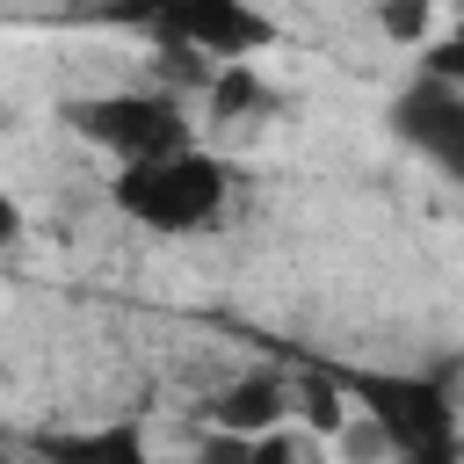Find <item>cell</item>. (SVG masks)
Instances as JSON below:
<instances>
[{
  "label": "cell",
  "instance_id": "cell-7",
  "mask_svg": "<svg viewBox=\"0 0 464 464\" xmlns=\"http://www.w3.org/2000/svg\"><path fill=\"white\" fill-rule=\"evenodd\" d=\"M44 464H160L138 420H94V428H44L29 442Z\"/></svg>",
  "mask_w": 464,
  "mask_h": 464
},
{
  "label": "cell",
  "instance_id": "cell-1",
  "mask_svg": "<svg viewBox=\"0 0 464 464\" xmlns=\"http://www.w3.org/2000/svg\"><path fill=\"white\" fill-rule=\"evenodd\" d=\"M348 406L384 435L392 464H457L464 420H457V362L435 370H370V362H326Z\"/></svg>",
  "mask_w": 464,
  "mask_h": 464
},
{
  "label": "cell",
  "instance_id": "cell-14",
  "mask_svg": "<svg viewBox=\"0 0 464 464\" xmlns=\"http://www.w3.org/2000/svg\"><path fill=\"white\" fill-rule=\"evenodd\" d=\"M29 464H44V457H29Z\"/></svg>",
  "mask_w": 464,
  "mask_h": 464
},
{
  "label": "cell",
  "instance_id": "cell-12",
  "mask_svg": "<svg viewBox=\"0 0 464 464\" xmlns=\"http://www.w3.org/2000/svg\"><path fill=\"white\" fill-rule=\"evenodd\" d=\"M246 442H254V435H225V428H210V435L196 442V464H246Z\"/></svg>",
  "mask_w": 464,
  "mask_h": 464
},
{
  "label": "cell",
  "instance_id": "cell-3",
  "mask_svg": "<svg viewBox=\"0 0 464 464\" xmlns=\"http://www.w3.org/2000/svg\"><path fill=\"white\" fill-rule=\"evenodd\" d=\"M58 123L80 145H94L102 160H116V167L123 160H160L174 145H196V123H188L174 87H94V94H72L58 109Z\"/></svg>",
  "mask_w": 464,
  "mask_h": 464
},
{
  "label": "cell",
  "instance_id": "cell-5",
  "mask_svg": "<svg viewBox=\"0 0 464 464\" xmlns=\"http://www.w3.org/2000/svg\"><path fill=\"white\" fill-rule=\"evenodd\" d=\"M384 130L428 160L442 181H464V80H435V72H413L392 109H384Z\"/></svg>",
  "mask_w": 464,
  "mask_h": 464
},
{
  "label": "cell",
  "instance_id": "cell-11",
  "mask_svg": "<svg viewBox=\"0 0 464 464\" xmlns=\"http://www.w3.org/2000/svg\"><path fill=\"white\" fill-rule=\"evenodd\" d=\"M319 450H326L334 464H392V457H384V435H377V428H370L355 406H348V420H341V428H334Z\"/></svg>",
  "mask_w": 464,
  "mask_h": 464
},
{
  "label": "cell",
  "instance_id": "cell-2",
  "mask_svg": "<svg viewBox=\"0 0 464 464\" xmlns=\"http://www.w3.org/2000/svg\"><path fill=\"white\" fill-rule=\"evenodd\" d=\"M109 203H116V218H130L152 239H196L225 218L232 167L210 145H174L160 160H123L109 174Z\"/></svg>",
  "mask_w": 464,
  "mask_h": 464
},
{
  "label": "cell",
  "instance_id": "cell-6",
  "mask_svg": "<svg viewBox=\"0 0 464 464\" xmlns=\"http://www.w3.org/2000/svg\"><path fill=\"white\" fill-rule=\"evenodd\" d=\"M283 420H290V370L276 362H254L203 399V428H225V435H268Z\"/></svg>",
  "mask_w": 464,
  "mask_h": 464
},
{
  "label": "cell",
  "instance_id": "cell-13",
  "mask_svg": "<svg viewBox=\"0 0 464 464\" xmlns=\"http://www.w3.org/2000/svg\"><path fill=\"white\" fill-rule=\"evenodd\" d=\"M22 239H29V210H22V196L0 181V254H7V246H22Z\"/></svg>",
  "mask_w": 464,
  "mask_h": 464
},
{
  "label": "cell",
  "instance_id": "cell-10",
  "mask_svg": "<svg viewBox=\"0 0 464 464\" xmlns=\"http://www.w3.org/2000/svg\"><path fill=\"white\" fill-rule=\"evenodd\" d=\"M370 22H377L384 44L420 51V44L435 36V0H370Z\"/></svg>",
  "mask_w": 464,
  "mask_h": 464
},
{
  "label": "cell",
  "instance_id": "cell-8",
  "mask_svg": "<svg viewBox=\"0 0 464 464\" xmlns=\"http://www.w3.org/2000/svg\"><path fill=\"white\" fill-rule=\"evenodd\" d=\"M341 420H348V392L334 384V370H326V362L290 370V428L312 435V442H326Z\"/></svg>",
  "mask_w": 464,
  "mask_h": 464
},
{
  "label": "cell",
  "instance_id": "cell-4",
  "mask_svg": "<svg viewBox=\"0 0 464 464\" xmlns=\"http://www.w3.org/2000/svg\"><path fill=\"white\" fill-rule=\"evenodd\" d=\"M145 29L167 51H188L203 65H232V58H261L276 44V14L261 0H145L138 7Z\"/></svg>",
  "mask_w": 464,
  "mask_h": 464
},
{
  "label": "cell",
  "instance_id": "cell-9",
  "mask_svg": "<svg viewBox=\"0 0 464 464\" xmlns=\"http://www.w3.org/2000/svg\"><path fill=\"white\" fill-rule=\"evenodd\" d=\"M254 109H268V80H261V65L254 58H232V65H210V116H254Z\"/></svg>",
  "mask_w": 464,
  "mask_h": 464
}]
</instances>
